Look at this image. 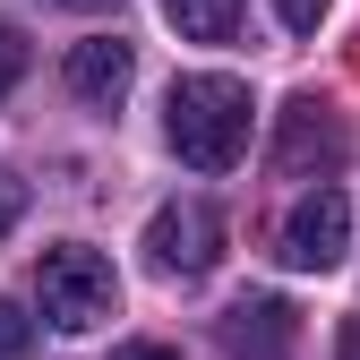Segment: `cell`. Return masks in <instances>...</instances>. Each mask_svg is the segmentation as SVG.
Here are the masks:
<instances>
[{
	"mask_svg": "<svg viewBox=\"0 0 360 360\" xmlns=\"http://www.w3.org/2000/svg\"><path fill=\"white\" fill-rule=\"evenodd\" d=\"M335 360H360V318H352V326L335 335Z\"/></svg>",
	"mask_w": 360,
	"mask_h": 360,
	"instance_id": "cell-14",
	"label": "cell"
},
{
	"mask_svg": "<svg viewBox=\"0 0 360 360\" xmlns=\"http://www.w3.org/2000/svg\"><path fill=\"white\" fill-rule=\"evenodd\" d=\"M26 343H34L26 309H18V300H0V360H26Z\"/></svg>",
	"mask_w": 360,
	"mask_h": 360,
	"instance_id": "cell-10",
	"label": "cell"
},
{
	"mask_svg": "<svg viewBox=\"0 0 360 360\" xmlns=\"http://www.w3.org/2000/svg\"><path fill=\"white\" fill-rule=\"evenodd\" d=\"M343 249H352V198L335 189V180H318V189L283 214V266L326 275V266H343Z\"/></svg>",
	"mask_w": 360,
	"mask_h": 360,
	"instance_id": "cell-4",
	"label": "cell"
},
{
	"mask_svg": "<svg viewBox=\"0 0 360 360\" xmlns=\"http://www.w3.org/2000/svg\"><path fill=\"white\" fill-rule=\"evenodd\" d=\"M249 120H257L249 86L223 77V69H198V77L172 86V103H163V138H172V155L189 163V172H232V163L249 155Z\"/></svg>",
	"mask_w": 360,
	"mask_h": 360,
	"instance_id": "cell-1",
	"label": "cell"
},
{
	"mask_svg": "<svg viewBox=\"0 0 360 360\" xmlns=\"http://www.w3.org/2000/svg\"><path fill=\"white\" fill-rule=\"evenodd\" d=\"M275 18H283L292 34H318V18H326V0H275Z\"/></svg>",
	"mask_w": 360,
	"mask_h": 360,
	"instance_id": "cell-12",
	"label": "cell"
},
{
	"mask_svg": "<svg viewBox=\"0 0 360 360\" xmlns=\"http://www.w3.org/2000/svg\"><path fill=\"white\" fill-rule=\"evenodd\" d=\"M223 352L232 360H292V343H300V309L283 300V292H240L232 309H223Z\"/></svg>",
	"mask_w": 360,
	"mask_h": 360,
	"instance_id": "cell-5",
	"label": "cell"
},
{
	"mask_svg": "<svg viewBox=\"0 0 360 360\" xmlns=\"http://www.w3.org/2000/svg\"><path fill=\"white\" fill-rule=\"evenodd\" d=\"M60 9H112V0H60Z\"/></svg>",
	"mask_w": 360,
	"mask_h": 360,
	"instance_id": "cell-15",
	"label": "cell"
},
{
	"mask_svg": "<svg viewBox=\"0 0 360 360\" xmlns=\"http://www.w3.org/2000/svg\"><path fill=\"white\" fill-rule=\"evenodd\" d=\"M112 360H180L172 343H129V352H112Z\"/></svg>",
	"mask_w": 360,
	"mask_h": 360,
	"instance_id": "cell-13",
	"label": "cell"
},
{
	"mask_svg": "<svg viewBox=\"0 0 360 360\" xmlns=\"http://www.w3.org/2000/svg\"><path fill=\"white\" fill-rule=\"evenodd\" d=\"M309 163H318V172H335L343 163V120L326 112V103H292L283 112V146H275V172H292V180H309Z\"/></svg>",
	"mask_w": 360,
	"mask_h": 360,
	"instance_id": "cell-7",
	"label": "cell"
},
{
	"mask_svg": "<svg viewBox=\"0 0 360 360\" xmlns=\"http://www.w3.org/2000/svg\"><path fill=\"white\" fill-rule=\"evenodd\" d=\"M18 214H26V180H18L9 163H0V240L18 232Z\"/></svg>",
	"mask_w": 360,
	"mask_h": 360,
	"instance_id": "cell-11",
	"label": "cell"
},
{
	"mask_svg": "<svg viewBox=\"0 0 360 360\" xmlns=\"http://www.w3.org/2000/svg\"><path fill=\"white\" fill-rule=\"evenodd\" d=\"M240 9H249V0H163V18L189 43H232L240 34Z\"/></svg>",
	"mask_w": 360,
	"mask_h": 360,
	"instance_id": "cell-8",
	"label": "cell"
},
{
	"mask_svg": "<svg viewBox=\"0 0 360 360\" xmlns=\"http://www.w3.org/2000/svg\"><path fill=\"white\" fill-rule=\"evenodd\" d=\"M146 257H155V275H180V283L214 275V257H223V214H214L206 198H172V206H155V223H146Z\"/></svg>",
	"mask_w": 360,
	"mask_h": 360,
	"instance_id": "cell-3",
	"label": "cell"
},
{
	"mask_svg": "<svg viewBox=\"0 0 360 360\" xmlns=\"http://www.w3.org/2000/svg\"><path fill=\"white\" fill-rule=\"evenodd\" d=\"M34 300H43V318H52L60 335H95L103 318H120V275H112L103 249L60 240V249L34 257Z\"/></svg>",
	"mask_w": 360,
	"mask_h": 360,
	"instance_id": "cell-2",
	"label": "cell"
},
{
	"mask_svg": "<svg viewBox=\"0 0 360 360\" xmlns=\"http://www.w3.org/2000/svg\"><path fill=\"white\" fill-rule=\"evenodd\" d=\"M18 77H26V34L0 18V103H9V86H18Z\"/></svg>",
	"mask_w": 360,
	"mask_h": 360,
	"instance_id": "cell-9",
	"label": "cell"
},
{
	"mask_svg": "<svg viewBox=\"0 0 360 360\" xmlns=\"http://www.w3.org/2000/svg\"><path fill=\"white\" fill-rule=\"evenodd\" d=\"M69 95L77 103H95V112H120V95L138 86V52H129L120 34H86V43H69Z\"/></svg>",
	"mask_w": 360,
	"mask_h": 360,
	"instance_id": "cell-6",
	"label": "cell"
}]
</instances>
